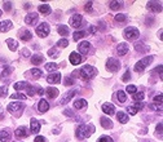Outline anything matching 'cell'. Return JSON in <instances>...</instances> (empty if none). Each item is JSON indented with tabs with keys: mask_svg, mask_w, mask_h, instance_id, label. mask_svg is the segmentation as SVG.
Instances as JSON below:
<instances>
[{
	"mask_svg": "<svg viewBox=\"0 0 163 142\" xmlns=\"http://www.w3.org/2000/svg\"><path fill=\"white\" fill-rule=\"evenodd\" d=\"M95 132V125L92 124H83L77 129V137L79 140H84L88 138L89 136H92Z\"/></svg>",
	"mask_w": 163,
	"mask_h": 142,
	"instance_id": "1",
	"label": "cell"
},
{
	"mask_svg": "<svg viewBox=\"0 0 163 142\" xmlns=\"http://www.w3.org/2000/svg\"><path fill=\"white\" fill-rule=\"evenodd\" d=\"M97 74V70L93 66H89V65H85L80 69V78L84 80H89Z\"/></svg>",
	"mask_w": 163,
	"mask_h": 142,
	"instance_id": "2",
	"label": "cell"
},
{
	"mask_svg": "<svg viewBox=\"0 0 163 142\" xmlns=\"http://www.w3.org/2000/svg\"><path fill=\"white\" fill-rule=\"evenodd\" d=\"M153 56H148V57H145V58H143V59H140V61L135 65V71L136 73H143L144 71V69H146V66L153 61Z\"/></svg>",
	"mask_w": 163,
	"mask_h": 142,
	"instance_id": "3",
	"label": "cell"
},
{
	"mask_svg": "<svg viewBox=\"0 0 163 142\" xmlns=\"http://www.w3.org/2000/svg\"><path fill=\"white\" fill-rule=\"evenodd\" d=\"M7 110L9 112L16 114L17 116H20L21 112H22V110H24V103H21V102H12V103H9V105H8Z\"/></svg>",
	"mask_w": 163,
	"mask_h": 142,
	"instance_id": "4",
	"label": "cell"
},
{
	"mask_svg": "<svg viewBox=\"0 0 163 142\" xmlns=\"http://www.w3.org/2000/svg\"><path fill=\"white\" fill-rule=\"evenodd\" d=\"M36 34H38V36H40V37L48 36V34H49V25L45 23V22H42L39 26L36 27Z\"/></svg>",
	"mask_w": 163,
	"mask_h": 142,
	"instance_id": "5",
	"label": "cell"
},
{
	"mask_svg": "<svg viewBox=\"0 0 163 142\" xmlns=\"http://www.w3.org/2000/svg\"><path fill=\"white\" fill-rule=\"evenodd\" d=\"M106 69L109 71H118L121 69V62L115 58H109L106 61Z\"/></svg>",
	"mask_w": 163,
	"mask_h": 142,
	"instance_id": "6",
	"label": "cell"
},
{
	"mask_svg": "<svg viewBox=\"0 0 163 142\" xmlns=\"http://www.w3.org/2000/svg\"><path fill=\"white\" fill-rule=\"evenodd\" d=\"M140 35V32L137 29H135V27H127L126 30H124V36L128 37V39H137Z\"/></svg>",
	"mask_w": 163,
	"mask_h": 142,
	"instance_id": "7",
	"label": "cell"
},
{
	"mask_svg": "<svg viewBox=\"0 0 163 142\" xmlns=\"http://www.w3.org/2000/svg\"><path fill=\"white\" fill-rule=\"evenodd\" d=\"M47 81L49 84H58V83H61V75H60L58 73L49 74L47 76Z\"/></svg>",
	"mask_w": 163,
	"mask_h": 142,
	"instance_id": "8",
	"label": "cell"
},
{
	"mask_svg": "<svg viewBox=\"0 0 163 142\" xmlns=\"http://www.w3.org/2000/svg\"><path fill=\"white\" fill-rule=\"evenodd\" d=\"M69 59H70V62H71L74 66H77V65H79L82 61H83V58H82V56L78 53V52H73V53H70V57H69Z\"/></svg>",
	"mask_w": 163,
	"mask_h": 142,
	"instance_id": "9",
	"label": "cell"
},
{
	"mask_svg": "<svg viewBox=\"0 0 163 142\" xmlns=\"http://www.w3.org/2000/svg\"><path fill=\"white\" fill-rule=\"evenodd\" d=\"M78 49H79V54H87L89 52V49H91V43L89 41H82L79 43V45H78Z\"/></svg>",
	"mask_w": 163,
	"mask_h": 142,
	"instance_id": "10",
	"label": "cell"
},
{
	"mask_svg": "<svg viewBox=\"0 0 163 142\" xmlns=\"http://www.w3.org/2000/svg\"><path fill=\"white\" fill-rule=\"evenodd\" d=\"M82 22H83V17L80 14H74L71 18H70V25L73 27H80Z\"/></svg>",
	"mask_w": 163,
	"mask_h": 142,
	"instance_id": "11",
	"label": "cell"
},
{
	"mask_svg": "<svg viewBox=\"0 0 163 142\" xmlns=\"http://www.w3.org/2000/svg\"><path fill=\"white\" fill-rule=\"evenodd\" d=\"M30 127H31V132L32 133H39V130H40V123H39V120L35 119V118H32L30 120Z\"/></svg>",
	"mask_w": 163,
	"mask_h": 142,
	"instance_id": "12",
	"label": "cell"
},
{
	"mask_svg": "<svg viewBox=\"0 0 163 142\" xmlns=\"http://www.w3.org/2000/svg\"><path fill=\"white\" fill-rule=\"evenodd\" d=\"M148 9L153 10V12H155V13L162 12V4L157 3V2H149L148 3Z\"/></svg>",
	"mask_w": 163,
	"mask_h": 142,
	"instance_id": "13",
	"label": "cell"
},
{
	"mask_svg": "<svg viewBox=\"0 0 163 142\" xmlns=\"http://www.w3.org/2000/svg\"><path fill=\"white\" fill-rule=\"evenodd\" d=\"M102 111H104L105 114H107V115H114L115 114V107H114L111 103H104L102 105Z\"/></svg>",
	"mask_w": 163,
	"mask_h": 142,
	"instance_id": "14",
	"label": "cell"
},
{
	"mask_svg": "<svg viewBox=\"0 0 163 142\" xmlns=\"http://www.w3.org/2000/svg\"><path fill=\"white\" fill-rule=\"evenodd\" d=\"M128 49H129V47H128L127 43H121L117 48V53L119 54V56H124V54L128 53Z\"/></svg>",
	"mask_w": 163,
	"mask_h": 142,
	"instance_id": "15",
	"label": "cell"
},
{
	"mask_svg": "<svg viewBox=\"0 0 163 142\" xmlns=\"http://www.w3.org/2000/svg\"><path fill=\"white\" fill-rule=\"evenodd\" d=\"M12 134L8 129H4V130H0V142H9Z\"/></svg>",
	"mask_w": 163,
	"mask_h": 142,
	"instance_id": "16",
	"label": "cell"
},
{
	"mask_svg": "<svg viewBox=\"0 0 163 142\" xmlns=\"http://www.w3.org/2000/svg\"><path fill=\"white\" fill-rule=\"evenodd\" d=\"M14 133L18 138H24V137H27V136H29V130H27L26 127H18Z\"/></svg>",
	"mask_w": 163,
	"mask_h": 142,
	"instance_id": "17",
	"label": "cell"
},
{
	"mask_svg": "<svg viewBox=\"0 0 163 142\" xmlns=\"http://www.w3.org/2000/svg\"><path fill=\"white\" fill-rule=\"evenodd\" d=\"M12 27H13L12 21H3V22H0V31H2V32L9 31Z\"/></svg>",
	"mask_w": 163,
	"mask_h": 142,
	"instance_id": "18",
	"label": "cell"
},
{
	"mask_svg": "<svg viewBox=\"0 0 163 142\" xmlns=\"http://www.w3.org/2000/svg\"><path fill=\"white\" fill-rule=\"evenodd\" d=\"M30 87H31V85L27 83V81H18V83H16V84L13 85V88L17 89V91H21V89H29Z\"/></svg>",
	"mask_w": 163,
	"mask_h": 142,
	"instance_id": "19",
	"label": "cell"
},
{
	"mask_svg": "<svg viewBox=\"0 0 163 142\" xmlns=\"http://www.w3.org/2000/svg\"><path fill=\"white\" fill-rule=\"evenodd\" d=\"M38 20V14L36 13H29L25 17V22L27 23V25H32L35 22V21Z\"/></svg>",
	"mask_w": 163,
	"mask_h": 142,
	"instance_id": "20",
	"label": "cell"
},
{
	"mask_svg": "<svg viewBox=\"0 0 163 142\" xmlns=\"http://www.w3.org/2000/svg\"><path fill=\"white\" fill-rule=\"evenodd\" d=\"M48 108H49V103H48L45 100H42V101L39 102V105H38V110H39L40 112L48 111Z\"/></svg>",
	"mask_w": 163,
	"mask_h": 142,
	"instance_id": "21",
	"label": "cell"
},
{
	"mask_svg": "<svg viewBox=\"0 0 163 142\" xmlns=\"http://www.w3.org/2000/svg\"><path fill=\"white\" fill-rule=\"evenodd\" d=\"M45 93L47 96L49 98H56L58 96V89L57 88H52V87H49V88L45 89Z\"/></svg>",
	"mask_w": 163,
	"mask_h": 142,
	"instance_id": "22",
	"label": "cell"
},
{
	"mask_svg": "<svg viewBox=\"0 0 163 142\" xmlns=\"http://www.w3.org/2000/svg\"><path fill=\"white\" fill-rule=\"evenodd\" d=\"M31 62H32V65H40L44 62V57L40 56V54H34V56L31 57Z\"/></svg>",
	"mask_w": 163,
	"mask_h": 142,
	"instance_id": "23",
	"label": "cell"
},
{
	"mask_svg": "<svg viewBox=\"0 0 163 142\" xmlns=\"http://www.w3.org/2000/svg\"><path fill=\"white\" fill-rule=\"evenodd\" d=\"M7 44H8V47H9V49L10 51H17V48H18V43H17V40H14V39H8L7 40Z\"/></svg>",
	"mask_w": 163,
	"mask_h": 142,
	"instance_id": "24",
	"label": "cell"
},
{
	"mask_svg": "<svg viewBox=\"0 0 163 142\" xmlns=\"http://www.w3.org/2000/svg\"><path fill=\"white\" fill-rule=\"evenodd\" d=\"M87 101L85 100H77L74 102V107L75 108H78V110H80V108H83V107H87Z\"/></svg>",
	"mask_w": 163,
	"mask_h": 142,
	"instance_id": "25",
	"label": "cell"
},
{
	"mask_svg": "<svg viewBox=\"0 0 163 142\" xmlns=\"http://www.w3.org/2000/svg\"><path fill=\"white\" fill-rule=\"evenodd\" d=\"M58 34L61 36H67L69 35V27L65 25H60L58 26Z\"/></svg>",
	"mask_w": 163,
	"mask_h": 142,
	"instance_id": "26",
	"label": "cell"
},
{
	"mask_svg": "<svg viewBox=\"0 0 163 142\" xmlns=\"http://www.w3.org/2000/svg\"><path fill=\"white\" fill-rule=\"evenodd\" d=\"M39 12L42 13V14H49L51 13V7L48 4H42L40 7H39Z\"/></svg>",
	"mask_w": 163,
	"mask_h": 142,
	"instance_id": "27",
	"label": "cell"
},
{
	"mask_svg": "<svg viewBox=\"0 0 163 142\" xmlns=\"http://www.w3.org/2000/svg\"><path fill=\"white\" fill-rule=\"evenodd\" d=\"M75 93H77V91H71V92H69V93L65 96L63 98H62V101H61V103L62 105H65V103H67L70 100H71V98L75 96Z\"/></svg>",
	"mask_w": 163,
	"mask_h": 142,
	"instance_id": "28",
	"label": "cell"
},
{
	"mask_svg": "<svg viewBox=\"0 0 163 142\" xmlns=\"http://www.w3.org/2000/svg\"><path fill=\"white\" fill-rule=\"evenodd\" d=\"M100 120H101V125L104 128H113V123L110 122V119H107V118L104 116V118H101Z\"/></svg>",
	"mask_w": 163,
	"mask_h": 142,
	"instance_id": "29",
	"label": "cell"
},
{
	"mask_svg": "<svg viewBox=\"0 0 163 142\" xmlns=\"http://www.w3.org/2000/svg\"><path fill=\"white\" fill-rule=\"evenodd\" d=\"M117 118H118V120L121 123H127L128 122V116H127V114H124V112H122V111H119L118 114H117Z\"/></svg>",
	"mask_w": 163,
	"mask_h": 142,
	"instance_id": "30",
	"label": "cell"
},
{
	"mask_svg": "<svg viewBox=\"0 0 163 142\" xmlns=\"http://www.w3.org/2000/svg\"><path fill=\"white\" fill-rule=\"evenodd\" d=\"M144 97H145L144 92H136V93H133V100L136 102H141L144 100Z\"/></svg>",
	"mask_w": 163,
	"mask_h": 142,
	"instance_id": "31",
	"label": "cell"
},
{
	"mask_svg": "<svg viewBox=\"0 0 163 142\" xmlns=\"http://www.w3.org/2000/svg\"><path fill=\"white\" fill-rule=\"evenodd\" d=\"M117 96H118V100H119V102H121V103H124L127 101V96H126V93H124L123 91H119L117 93Z\"/></svg>",
	"mask_w": 163,
	"mask_h": 142,
	"instance_id": "32",
	"label": "cell"
},
{
	"mask_svg": "<svg viewBox=\"0 0 163 142\" xmlns=\"http://www.w3.org/2000/svg\"><path fill=\"white\" fill-rule=\"evenodd\" d=\"M84 36H85V31H75L74 35H73V37H74L75 41L79 40V39H82V37H84Z\"/></svg>",
	"mask_w": 163,
	"mask_h": 142,
	"instance_id": "33",
	"label": "cell"
},
{
	"mask_svg": "<svg viewBox=\"0 0 163 142\" xmlns=\"http://www.w3.org/2000/svg\"><path fill=\"white\" fill-rule=\"evenodd\" d=\"M21 36H22V37H21V39H22V40H25V41H29V40L31 39V37H32L31 32H30V31H27V30H25V31L22 32V34H21Z\"/></svg>",
	"mask_w": 163,
	"mask_h": 142,
	"instance_id": "34",
	"label": "cell"
},
{
	"mask_svg": "<svg viewBox=\"0 0 163 142\" xmlns=\"http://www.w3.org/2000/svg\"><path fill=\"white\" fill-rule=\"evenodd\" d=\"M31 74H32V76H34V79L40 78V76L43 75L42 70H39V69H31Z\"/></svg>",
	"mask_w": 163,
	"mask_h": 142,
	"instance_id": "35",
	"label": "cell"
},
{
	"mask_svg": "<svg viewBox=\"0 0 163 142\" xmlns=\"http://www.w3.org/2000/svg\"><path fill=\"white\" fill-rule=\"evenodd\" d=\"M122 2H110V8L117 10V9H121L122 8Z\"/></svg>",
	"mask_w": 163,
	"mask_h": 142,
	"instance_id": "36",
	"label": "cell"
},
{
	"mask_svg": "<svg viewBox=\"0 0 163 142\" xmlns=\"http://www.w3.org/2000/svg\"><path fill=\"white\" fill-rule=\"evenodd\" d=\"M56 69H57V65L54 63V62H49V63L45 65V70L49 71V73H52V71H54Z\"/></svg>",
	"mask_w": 163,
	"mask_h": 142,
	"instance_id": "37",
	"label": "cell"
},
{
	"mask_svg": "<svg viewBox=\"0 0 163 142\" xmlns=\"http://www.w3.org/2000/svg\"><path fill=\"white\" fill-rule=\"evenodd\" d=\"M10 98H12V100H26V96L24 93H14L10 96Z\"/></svg>",
	"mask_w": 163,
	"mask_h": 142,
	"instance_id": "38",
	"label": "cell"
},
{
	"mask_svg": "<svg viewBox=\"0 0 163 142\" xmlns=\"http://www.w3.org/2000/svg\"><path fill=\"white\" fill-rule=\"evenodd\" d=\"M115 21L117 22H124V21H127V16L126 14H117L115 16Z\"/></svg>",
	"mask_w": 163,
	"mask_h": 142,
	"instance_id": "39",
	"label": "cell"
},
{
	"mask_svg": "<svg viewBox=\"0 0 163 142\" xmlns=\"http://www.w3.org/2000/svg\"><path fill=\"white\" fill-rule=\"evenodd\" d=\"M67 45H69V41L65 39V37L57 41V47H60V48H65V47H67Z\"/></svg>",
	"mask_w": 163,
	"mask_h": 142,
	"instance_id": "40",
	"label": "cell"
},
{
	"mask_svg": "<svg viewBox=\"0 0 163 142\" xmlns=\"http://www.w3.org/2000/svg\"><path fill=\"white\" fill-rule=\"evenodd\" d=\"M12 71H13V70H12V67L5 66V67H4V70H3V74H2V79H3V78H5V76H8L10 73H12Z\"/></svg>",
	"mask_w": 163,
	"mask_h": 142,
	"instance_id": "41",
	"label": "cell"
},
{
	"mask_svg": "<svg viewBox=\"0 0 163 142\" xmlns=\"http://www.w3.org/2000/svg\"><path fill=\"white\" fill-rule=\"evenodd\" d=\"M97 142H114L109 136H101V137L97 140Z\"/></svg>",
	"mask_w": 163,
	"mask_h": 142,
	"instance_id": "42",
	"label": "cell"
},
{
	"mask_svg": "<svg viewBox=\"0 0 163 142\" xmlns=\"http://www.w3.org/2000/svg\"><path fill=\"white\" fill-rule=\"evenodd\" d=\"M127 111H128L129 115H136V114H137V110H136L133 106H128L127 107Z\"/></svg>",
	"mask_w": 163,
	"mask_h": 142,
	"instance_id": "43",
	"label": "cell"
},
{
	"mask_svg": "<svg viewBox=\"0 0 163 142\" xmlns=\"http://www.w3.org/2000/svg\"><path fill=\"white\" fill-rule=\"evenodd\" d=\"M74 84V79H71L69 76V78H65V80H63V85H73Z\"/></svg>",
	"mask_w": 163,
	"mask_h": 142,
	"instance_id": "44",
	"label": "cell"
},
{
	"mask_svg": "<svg viewBox=\"0 0 163 142\" xmlns=\"http://www.w3.org/2000/svg\"><path fill=\"white\" fill-rule=\"evenodd\" d=\"M136 91H137V88H136L135 85H128L127 87V92H128V93H136Z\"/></svg>",
	"mask_w": 163,
	"mask_h": 142,
	"instance_id": "45",
	"label": "cell"
},
{
	"mask_svg": "<svg viewBox=\"0 0 163 142\" xmlns=\"http://www.w3.org/2000/svg\"><path fill=\"white\" fill-rule=\"evenodd\" d=\"M4 9L7 10V12H9V10L12 9V3L10 2H4Z\"/></svg>",
	"mask_w": 163,
	"mask_h": 142,
	"instance_id": "46",
	"label": "cell"
},
{
	"mask_svg": "<svg viewBox=\"0 0 163 142\" xmlns=\"http://www.w3.org/2000/svg\"><path fill=\"white\" fill-rule=\"evenodd\" d=\"M144 106H145V105H144L143 102H136L135 105H133V107H135V108H136V110H137V111H139V110H141V108H143Z\"/></svg>",
	"mask_w": 163,
	"mask_h": 142,
	"instance_id": "47",
	"label": "cell"
},
{
	"mask_svg": "<svg viewBox=\"0 0 163 142\" xmlns=\"http://www.w3.org/2000/svg\"><path fill=\"white\" fill-rule=\"evenodd\" d=\"M7 87H0V97H4L7 96Z\"/></svg>",
	"mask_w": 163,
	"mask_h": 142,
	"instance_id": "48",
	"label": "cell"
},
{
	"mask_svg": "<svg viewBox=\"0 0 163 142\" xmlns=\"http://www.w3.org/2000/svg\"><path fill=\"white\" fill-rule=\"evenodd\" d=\"M129 79H131V74H129V71H126V74L123 75L122 80H123V81H128Z\"/></svg>",
	"mask_w": 163,
	"mask_h": 142,
	"instance_id": "49",
	"label": "cell"
},
{
	"mask_svg": "<svg viewBox=\"0 0 163 142\" xmlns=\"http://www.w3.org/2000/svg\"><path fill=\"white\" fill-rule=\"evenodd\" d=\"M135 47H136V51H139V52H145L146 51V48H143L144 44H136Z\"/></svg>",
	"mask_w": 163,
	"mask_h": 142,
	"instance_id": "50",
	"label": "cell"
},
{
	"mask_svg": "<svg viewBox=\"0 0 163 142\" xmlns=\"http://www.w3.org/2000/svg\"><path fill=\"white\" fill-rule=\"evenodd\" d=\"M84 9L87 10V12H92V2L85 3V7H84Z\"/></svg>",
	"mask_w": 163,
	"mask_h": 142,
	"instance_id": "51",
	"label": "cell"
},
{
	"mask_svg": "<svg viewBox=\"0 0 163 142\" xmlns=\"http://www.w3.org/2000/svg\"><path fill=\"white\" fill-rule=\"evenodd\" d=\"M63 114H65V115H67V116H75V114L70 110V108H66V110L63 111Z\"/></svg>",
	"mask_w": 163,
	"mask_h": 142,
	"instance_id": "52",
	"label": "cell"
},
{
	"mask_svg": "<svg viewBox=\"0 0 163 142\" xmlns=\"http://www.w3.org/2000/svg\"><path fill=\"white\" fill-rule=\"evenodd\" d=\"M162 98H163V96H162V93H161V94H158V96H155V97H154V101L162 103Z\"/></svg>",
	"mask_w": 163,
	"mask_h": 142,
	"instance_id": "53",
	"label": "cell"
},
{
	"mask_svg": "<svg viewBox=\"0 0 163 142\" xmlns=\"http://www.w3.org/2000/svg\"><path fill=\"white\" fill-rule=\"evenodd\" d=\"M35 142H45V138L42 137V136H38V137L35 138Z\"/></svg>",
	"mask_w": 163,
	"mask_h": 142,
	"instance_id": "54",
	"label": "cell"
},
{
	"mask_svg": "<svg viewBox=\"0 0 163 142\" xmlns=\"http://www.w3.org/2000/svg\"><path fill=\"white\" fill-rule=\"evenodd\" d=\"M48 54H49V56H53V54L56 56V54H58V53L56 51H53V49H49V51H48Z\"/></svg>",
	"mask_w": 163,
	"mask_h": 142,
	"instance_id": "55",
	"label": "cell"
},
{
	"mask_svg": "<svg viewBox=\"0 0 163 142\" xmlns=\"http://www.w3.org/2000/svg\"><path fill=\"white\" fill-rule=\"evenodd\" d=\"M22 56H25V57H29L30 56V53H29V51H27V49L22 51Z\"/></svg>",
	"mask_w": 163,
	"mask_h": 142,
	"instance_id": "56",
	"label": "cell"
},
{
	"mask_svg": "<svg viewBox=\"0 0 163 142\" xmlns=\"http://www.w3.org/2000/svg\"><path fill=\"white\" fill-rule=\"evenodd\" d=\"M157 130H158V132H159V134L162 133V123H159V125H158V127H157Z\"/></svg>",
	"mask_w": 163,
	"mask_h": 142,
	"instance_id": "57",
	"label": "cell"
},
{
	"mask_svg": "<svg viewBox=\"0 0 163 142\" xmlns=\"http://www.w3.org/2000/svg\"><path fill=\"white\" fill-rule=\"evenodd\" d=\"M91 32H92V34H95V32H96V27L95 26H91Z\"/></svg>",
	"mask_w": 163,
	"mask_h": 142,
	"instance_id": "58",
	"label": "cell"
},
{
	"mask_svg": "<svg viewBox=\"0 0 163 142\" xmlns=\"http://www.w3.org/2000/svg\"><path fill=\"white\" fill-rule=\"evenodd\" d=\"M24 8H25V9H29V8H30V4H29V3H26Z\"/></svg>",
	"mask_w": 163,
	"mask_h": 142,
	"instance_id": "59",
	"label": "cell"
},
{
	"mask_svg": "<svg viewBox=\"0 0 163 142\" xmlns=\"http://www.w3.org/2000/svg\"><path fill=\"white\" fill-rule=\"evenodd\" d=\"M38 93H39V94H43V93H44V91L39 88V91H38Z\"/></svg>",
	"mask_w": 163,
	"mask_h": 142,
	"instance_id": "60",
	"label": "cell"
},
{
	"mask_svg": "<svg viewBox=\"0 0 163 142\" xmlns=\"http://www.w3.org/2000/svg\"><path fill=\"white\" fill-rule=\"evenodd\" d=\"M2 13H3V12H2V9H0V16H2Z\"/></svg>",
	"mask_w": 163,
	"mask_h": 142,
	"instance_id": "61",
	"label": "cell"
}]
</instances>
